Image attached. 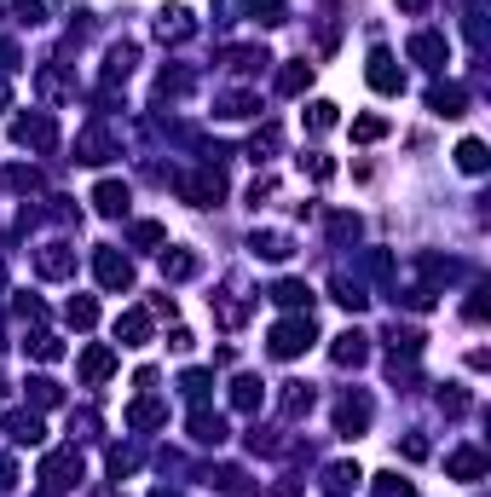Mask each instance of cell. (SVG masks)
Segmentation results:
<instances>
[{
	"mask_svg": "<svg viewBox=\"0 0 491 497\" xmlns=\"http://www.w3.org/2000/svg\"><path fill=\"white\" fill-rule=\"evenodd\" d=\"M272 301H278V307H290V313H312V289L300 284V278H283V284L272 289Z\"/></svg>",
	"mask_w": 491,
	"mask_h": 497,
	"instance_id": "cell-22",
	"label": "cell"
},
{
	"mask_svg": "<svg viewBox=\"0 0 491 497\" xmlns=\"http://www.w3.org/2000/svg\"><path fill=\"white\" fill-rule=\"evenodd\" d=\"M180 93H191V75H185V70H162V82H156V99H180Z\"/></svg>",
	"mask_w": 491,
	"mask_h": 497,
	"instance_id": "cell-40",
	"label": "cell"
},
{
	"mask_svg": "<svg viewBox=\"0 0 491 497\" xmlns=\"http://www.w3.org/2000/svg\"><path fill=\"white\" fill-rule=\"evenodd\" d=\"M272 191H278V185H272V180H255V185H249V203H255V209H260V203H266V197H272Z\"/></svg>",
	"mask_w": 491,
	"mask_h": 497,
	"instance_id": "cell-49",
	"label": "cell"
},
{
	"mask_svg": "<svg viewBox=\"0 0 491 497\" xmlns=\"http://www.w3.org/2000/svg\"><path fill=\"white\" fill-rule=\"evenodd\" d=\"M29 399H35V411H53V405H64V387L53 376H29Z\"/></svg>",
	"mask_w": 491,
	"mask_h": 497,
	"instance_id": "cell-29",
	"label": "cell"
},
{
	"mask_svg": "<svg viewBox=\"0 0 491 497\" xmlns=\"http://www.w3.org/2000/svg\"><path fill=\"white\" fill-rule=\"evenodd\" d=\"M463 104H468V93L457 87V82H446V87H427V111H434V116H463Z\"/></svg>",
	"mask_w": 491,
	"mask_h": 497,
	"instance_id": "cell-19",
	"label": "cell"
},
{
	"mask_svg": "<svg viewBox=\"0 0 491 497\" xmlns=\"http://www.w3.org/2000/svg\"><path fill=\"white\" fill-rule=\"evenodd\" d=\"M0 289H6V272H0Z\"/></svg>",
	"mask_w": 491,
	"mask_h": 497,
	"instance_id": "cell-57",
	"label": "cell"
},
{
	"mask_svg": "<svg viewBox=\"0 0 491 497\" xmlns=\"http://www.w3.org/2000/svg\"><path fill=\"white\" fill-rule=\"evenodd\" d=\"M439 411L463 416V411H468V394H463V387H446V394H439Z\"/></svg>",
	"mask_w": 491,
	"mask_h": 497,
	"instance_id": "cell-46",
	"label": "cell"
},
{
	"mask_svg": "<svg viewBox=\"0 0 491 497\" xmlns=\"http://www.w3.org/2000/svg\"><path fill=\"white\" fill-rule=\"evenodd\" d=\"M191 440H197V445H226V440H231L226 416L209 411V405H197V411H191Z\"/></svg>",
	"mask_w": 491,
	"mask_h": 497,
	"instance_id": "cell-9",
	"label": "cell"
},
{
	"mask_svg": "<svg viewBox=\"0 0 491 497\" xmlns=\"http://www.w3.org/2000/svg\"><path fill=\"white\" fill-rule=\"evenodd\" d=\"M0 185H6V191H18V197H35L41 191V174H35V168H6Z\"/></svg>",
	"mask_w": 491,
	"mask_h": 497,
	"instance_id": "cell-35",
	"label": "cell"
},
{
	"mask_svg": "<svg viewBox=\"0 0 491 497\" xmlns=\"http://www.w3.org/2000/svg\"><path fill=\"white\" fill-rule=\"evenodd\" d=\"M260 111V99H249V93H226V99L214 104V116H226V122H243V116H255Z\"/></svg>",
	"mask_w": 491,
	"mask_h": 497,
	"instance_id": "cell-30",
	"label": "cell"
},
{
	"mask_svg": "<svg viewBox=\"0 0 491 497\" xmlns=\"http://www.w3.org/2000/svg\"><path fill=\"white\" fill-rule=\"evenodd\" d=\"M162 416H168V405H162V399H133V405H128V428H156V423H162Z\"/></svg>",
	"mask_w": 491,
	"mask_h": 497,
	"instance_id": "cell-26",
	"label": "cell"
},
{
	"mask_svg": "<svg viewBox=\"0 0 491 497\" xmlns=\"http://www.w3.org/2000/svg\"><path fill=\"white\" fill-rule=\"evenodd\" d=\"M249 255L255 260H290L295 243H290V231H255V238H249Z\"/></svg>",
	"mask_w": 491,
	"mask_h": 497,
	"instance_id": "cell-14",
	"label": "cell"
},
{
	"mask_svg": "<svg viewBox=\"0 0 491 497\" xmlns=\"http://www.w3.org/2000/svg\"><path fill=\"white\" fill-rule=\"evenodd\" d=\"M110 376H116V353H110V347H87V353H82V382L99 387V382H110Z\"/></svg>",
	"mask_w": 491,
	"mask_h": 497,
	"instance_id": "cell-15",
	"label": "cell"
},
{
	"mask_svg": "<svg viewBox=\"0 0 491 497\" xmlns=\"http://www.w3.org/2000/svg\"><path fill=\"white\" fill-rule=\"evenodd\" d=\"M93 209H99L104 220H116V214H128V185H122V180H104L99 191H93Z\"/></svg>",
	"mask_w": 491,
	"mask_h": 497,
	"instance_id": "cell-17",
	"label": "cell"
},
{
	"mask_svg": "<svg viewBox=\"0 0 491 497\" xmlns=\"http://www.w3.org/2000/svg\"><path fill=\"white\" fill-rule=\"evenodd\" d=\"M133 469H139V457H133V452H122V445H116V452H110V474L122 480V474H133Z\"/></svg>",
	"mask_w": 491,
	"mask_h": 497,
	"instance_id": "cell-47",
	"label": "cell"
},
{
	"mask_svg": "<svg viewBox=\"0 0 491 497\" xmlns=\"http://www.w3.org/2000/svg\"><path fill=\"white\" fill-rule=\"evenodd\" d=\"M300 168H307L312 180H336V162H329V157H319V151H312V157H300Z\"/></svg>",
	"mask_w": 491,
	"mask_h": 497,
	"instance_id": "cell-45",
	"label": "cell"
},
{
	"mask_svg": "<svg viewBox=\"0 0 491 497\" xmlns=\"http://www.w3.org/2000/svg\"><path fill=\"white\" fill-rule=\"evenodd\" d=\"M358 480H364L358 463H329L319 486H324V497H353V492H358Z\"/></svg>",
	"mask_w": 491,
	"mask_h": 497,
	"instance_id": "cell-11",
	"label": "cell"
},
{
	"mask_svg": "<svg viewBox=\"0 0 491 497\" xmlns=\"http://www.w3.org/2000/svg\"><path fill=\"white\" fill-rule=\"evenodd\" d=\"M243 6L255 12L260 24H283V18H290V0H243Z\"/></svg>",
	"mask_w": 491,
	"mask_h": 497,
	"instance_id": "cell-39",
	"label": "cell"
},
{
	"mask_svg": "<svg viewBox=\"0 0 491 497\" xmlns=\"http://www.w3.org/2000/svg\"><path fill=\"white\" fill-rule=\"evenodd\" d=\"M151 497H180V492H168V486H156V492H151Z\"/></svg>",
	"mask_w": 491,
	"mask_h": 497,
	"instance_id": "cell-56",
	"label": "cell"
},
{
	"mask_svg": "<svg viewBox=\"0 0 491 497\" xmlns=\"http://www.w3.org/2000/svg\"><path fill=\"white\" fill-rule=\"evenodd\" d=\"M6 18L18 24V29H41V24H46V6H41V0H12Z\"/></svg>",
	"mask_w": 491,
	"mask_h": 497,
	"instance_id": "cell-32",
	"label": "cell"
},
{
	"mask_svg": "<svg viewBox=\"0 0 491 497\" xmlns=\"http://www.w3.org/2000/svg\"><path fill=\"white\" fill-rule=\"evenodd\" d=\"M93 278H99L110 295H122V289H133V260L116 255V248H99V255H93Z\"/></svg>",
	"mask_w": 491,
	"mask_h": 497,
	"instance_id": "cell-5",
	"label": "cell"
},
{
	"mask_svg": "<svg viewBox=\"0 0 491 497\" xmlns=\"http://www.w3.org/2000/svg\"><path fill=\"white\" fill-rule=\"evenodd\" d=\"M64 318L75 324V330H93V324H99V301H93V295H70Z\"/></svg>",
	"mask_w": 491,
	"mask_h": 497,
	"instance_id": "cell-31",
	"label": "cell"
},
{
	"mask_svg": "<svg viewBox=\"0 0 491 497\" xmlns=\"http://www.w3.org/2000/svg\"><path fill=\"white\" fill-rule=\"evenodd\" d=\"M0 394H6V376H0Z\"/></svg>",
	"mask_w": 491,
	"mask_h": 497,
	"instance_id": "cell-58",
	"label": "cell"
},
{
	"mask_svg": "<svg viewBox=\"0 0 491 497\" xmlns=\"http://www.w3.org/2000/svg\"><path fill=\"white\" fill-rule=\"evenodd\" d=\"M364 428H370V399H364V394H341L336 399V434L353 440V434H364Z\"/></svg>",
	"mask_w": 491,
	"mask_h": 497,
	"instance_id": "cell-7",
	"label": "cell"
},
{
	"mask_svg": "<svg viewBox=\"0 0 491 497\" xmlns=\"http://www.w3.org/2000/svg\"><path fill=\"white\" fill-rule=\"evenodd\" d=\"M24 347H29V353H35V359H41V365H58V359H64V341H58L53 330H35V336H29V341H24Z\"/></svg>",
	"mask_w": 491,
	"mask_h": 497,
	"instance_id": "cell-28",
	"label": "cell"
},
{
	"mask_svg": "<svg viewBox=\"0 0 491 497\" xmlns=\"http://www.w3.org/2000/svg\"><path fill=\"white\" fill-rule=\"evenodd\" d=\"M6 70H18V46L0 41V75H6Z\"/></svg>",
	"mask_w": 491,
	"mask_h": 497,
	"instance_id": "cell-51",
	"label": "cell"
},
{
	"mask_svg": "<svg viewBox=\"0 0 491 497\" xmlns=\"http://www.w3.org/2000/svg\"><path fill=\"white\" fill-rule=\"evenodd\" d=\"M226 64L249 75V70H266L272 58H266V46H231V53H226Z\"/></svg>",
	"mask_w": 491,
	"mask_h": 497,
	"instance_id": "cell-34",
	"label": "cell"
},
{
	"mask_svg": "<svg viewBox=\"0 0 491 497\" xmlns=\"http://www.w3.org/2000/svg\"><path fill=\"white\" fill-rule=\"evenodd\" d=\"M382 133H388V122H382V116H358V122H353V139H358V145H376Z\"/></svg>",
	"mask_w": 491,
	"mask_h": 497,
	"instance_id": "cell-41",
	"label": "cell"
},
{
	"mask_svg": "<svg viewBox=\"0 0 491 497\" xmlns=\"http://www.w3.org/2000/svg\"><path fill=\"white\" fill-rule=\"evenodd\" d=\"M457 168H463V174H486V145L480 139H463V145H457Z\"/></svg>",
	"mask_w": 491,
	"mask_h": 497,
	"instance_id": "cell-36",
	"label": "cell"
},
{
	"mask_svg": "<svg viewBox=\"0 0 491 497\" xmlns=\"http://www.w3.org/2000/svg\"><path fill=\"white\" fill-rule=\"evenodd\" d=\"M168 347H173V353H191L197 341H191V330H173V336H168Z\"/></svg>",
	"mask_w": 491,
	"mask_h": 497,
	"instance_id": "cell-53",
	"label": "cell"
},
{
	"mask_svg": "<svg viewBox=\"0 0 491 497\" xmlns=\"http://www.w3.org/2000/svg\"><path fill=\"white\" fill-rule=\"evenodd\" d=\"M6 434H12V440H18V445H41V411H6Z\"/></svg>",
	"mask_w": 491,
	"mask_h": 497,
	"instance_id": "cell-18",
	"label": "cell"
},
{
	"mask_svg": "<svg viewBox=\"0 0 491 497\" xmlns=\"http://www.w3.org/2000/svg\"><path fill=\"white\" fill-rule=\"evenodd\" d=\"M116 341H122V347H145V341H151V313H145V307H128V313L116 318Z\"/></svg>",
	"mask_w": 491,
	"mask_h": 497,
	"instance_id": "cell-13",
	"label": "cell"
},
{
	"mask_svg": "<svg viewBox=\"0 0 491 497\" xmlns=\"http://www.w3.org/2000/svg\"><path fill=\"white\" fill-rule=\"evenodd\" d=\"M41 480H46V492H70V486H82V452H75V445L53 452V457L41 463Z\"/></svg>",
	"mask_w": 491,
	"mask_h": 497,
	"instance_id": "cell-3",
	"label": "cell"
},
{
	"mask_svg": "<svg viewBox=\"0 0 491 497\" xmlns=\"http://www.w3.org/2000/svg\"><path fill=\"white\" fill-rule=\"evenodd\" d=\"M329 238H336V243L358 238V220H353V214H329Z\"/></svg>",
	"mask_w": 491,
	"mask_h": 497,
	"instance_id": "cell-44",
	"label": "cell"
},
{
	"mask_svg": "<svg viewBox=\"0 0 491 497\" xmlns=\"http://www.w3.org/2000/svg\"><path fill=\"white\" fill-rule=\"evenodd\" d=\"M162 278H168V284L197 278V255H191V248H168V255H162Z\"/></svg>",
	"mask_w": 491,
	"mask_h": 497,
	"instance_id": "cell-24",
	"label": "cell"
},
{
	"mask_svg": "<svg viewBox=\"0 0 491 497\" xmlns=\"http://www.w3.org/2000/svg\"><path fill=\"white\" fill-rule=\"evenodd\" d=\"M307 82H312V64H283V70H278V93H283V99L307 93Z\"/></svg>",
	"mask_w": 491,
	"mask_h": 497,
	"instance_id": "cell-33",
	"label": "cell"
},
{
	"mask_svg": "<svg viewBox=\"0 0 491 497\" xmlns=\"http://www.w3.org/2000/svg\"><path fill=\"white\" fill-rule=\"evenodd\" d=\"M312 336H319L312 330V313H290L283 324H272L266 341H272V359H300V353L312 347Z\"/></svg>",
	"mask_w": 491,
	"mask_h": 497,
	"instance_id": "cell-1",
	"label": "cell"
},
{
	"mask_svg": "<svg viewBox=\"0 0 491 497\" xmlns=\"http://www.w3.org/2000/svg\"><path fill=\"white\" fill-rule=\"evenodd\" d=\"M272 151H278V128H260L255 139H249V157H255V162H266Z\"/></svg>",
	"mask_w": 491,
	"mask_h": 497,
	"instance_id": "cell-42",
	"label": "cell"
},
{
	"mask_svg": "<svg viewBox=\"0 0 491 497\" xmlns=\"http://www.w3.org/2000/svg\"><path fill=\"white\" fill-rule=\"evenodd\" d=\"M278 405H283V416L295 423V416L312 411V387H307V382H283V399H278Z\"/></svg>",
	"mask_w": 491,
	"mask_h": 497,
	"instance_id": "cell-27",
	"label": "cell"
},
{
	"mask_svg": "<svg viewBox=\"0 0 491 497\" xmlns=\"http://www.w3.org/2000/svg\"><path fill=\"white\" fill-rule=\"evenodd\" d=\"M6 104H12V87H6V82H0V111H6Z\"/></svg>",
	"mask_w": 491,
	"mask_h": 497,
	"instance_id": "cell-55",
	"label": "cell"
},
{
	"mask_svg": "<svg viewBox=\"0 0 491 497\" xmlns=\"http://www.w3.org/2000/svg\"><path fill=\"white\" fill-rule=\"evenodd\" d=\"M209 382H214L209 370H185V376H180V394L191 399V405H202V399H209Z\"/></svg>",
	"mask_w": 491,
	"mask_h": 497,
	"instance_id": "cell-37",
	"label": "cell"
},
{
	"mask_svg": "<svg viewBox=\"0 0 491 497\" xmlns=\"http://www.w3.org/2000/svg\"><path fill=\"white\" fill-rule=\"evenodd\" d=\"M0 336H6V330H0ZM0 347H6V341H0Z\"/></svg>",
	"mask_w": 491,
	"mask_h": 497,
	"instance_id": "cell-59",
	"label": "cell"
},
{
	"mask_svg": "<svg viewBox=\"0 0 491 497\" xmlns=\"http://www.w3.org/2000/svg\"><path fill=\"white\" fill-rule=\"evenodd\" d=\"M180 197L191 209H214L220 197H226V174H220V168H197V174L180 180Z\"/></svg>",
	"mask_w": 491,
	"mask_h": 497,
	"instance_id": "cell-2",
	"label": "cell"
},
{
	"mask_svg": "<svg viewBox=\"0 0 491 497\" xmlns=\"http://www.w3.org/2000/svg\"><path fill=\"white\" fill-rule=\"evenodd\" d=\"M307 128H312V133H329V128H336V104H329V99H312V104H307Z\"/></svg>",
	"mask_w": 491,
	"mask_h": 497,
	"instance_id": "cell-38",
	"label": "cell"
},
{
	"mask_svg": "<svg viewBox=\"0 0 491 497\" xmlns=\"http://www.w3.org/2000/svg\"><path fill=\"white\" fill-rule=\"evenodd\" d=\"M410 58H417V64H427V70H446L451 46H446V35H434V29H422V35H410Z\"/></svg>",
	"mask_w": 491,
	"mask_h": 497,
	"instance_id": "cell-10",
	"label": "cell"
},
{
	"mask_svg": "<svg viewBox=\"0 0 491 497\" xmlns=\"http://www.w3.org/2000/svg\"><path fill=\"white\" fill-rule=\"evenodd\" d=\"M329 359H336L341 370H347V365H364V359H370V336H364V330L336 336V341H329Z\"/></svg>",
	"mask_w": 491,
	"mask_h": 497,
	"instance_id": "cell-12",
	"label": "cell"
},
{
	"mask_svg": "<svg viewBox=\"0 0 491 497\" xmlns=\"http://www.w3.org/2000/svg\"><path fill=\"white\" fill-rule=\"evenodd\" d=\"M75 157H82V162H110V157H116V139H110L104 128H87L82 139H75Z\"/></svg>",
	"mask_w": 491,
	"mask_h": 497,
	"instance_id": "cell-16",
	"label": "cell"
},
{
	"mask_svg": "<svg viewBox=\"0 0 491 497\" xmlns=\"http://www.w3.org/2000/svg\"><path fill=\"white\" fill-rule=\"evenodd\" d=\"M128 238H133L139 248H156V243H162V238H168V231H162V226H156V220H139V226L128 231Z\"/></svg>",
	"mask_w": 491,
	"mask_h": 497,
	"instance_id": "cell-43",
	"label": "cell"
},
{
	"mask_svg": "<svg viewBox=\"0 0 491 497\" xmlns=\"http://www.w3.org/2000/svg\"><path fill=\"white\" fill-rule=\"evenodd\" d=\"M12 139H18V145H35V151H53L58 145V122L46 111H29V116L12 122Z\"/></svg>",
	"mask_w": 491,
	"mask_h": 497,
	"instance_id": "cell-6",
	"label": "cell"
},
{
	"mask_svg": "<svg viewBox=\"0 0 491 497\" xmlns=\"http://www.w3.org/2000/svg\"><path fill=\"white\" fill-rule=\"evenodd\" d=\"M220 486H226L231 497H243V492H249V474H243V469H220Z\"/></svg>",
	"mask_w": 491,
	"mask_h": 497,
	"instance_id": "cell-48",
	"label": "cell"
},
{
	"mask_svg": "<svg viewBox=\"0 0 491 497\" xmlns=\"http://www.w3.org/2000/svg\"><path fill=\"white\" fill-rule=\"evenodd\" d=\"M399 6H405V12H427V0H399Z\"/></svg>",
	"mask_w": 491,
	"mask_h": 497,
	"instance_id": "cell-54",
	"label": "cell"
},
{
	"mask_svg": "<svg viewBox=\"0 0 491 497\" xmlns=\"http://www.w3.org/2000/svg\"><path fill=\"white\" fill-rule=\"evenodd\" d=\"M35 272H41V278H53V284H58V278H70V272H75V248H70V243H41Z\"/></svg>",
	"mask_w": 491,
	"mask_h": 497,
	"instance_id": "cell-8",
	"label": "cell"
},
{
	"mask_svg": "<svg viewBox=\"0 0 491 497\" xmlns=\"http://www.w3.org/2000/svg\"><path fill=\"white\" fill-rule=\"evenodd\" d=\"M191 12H185V6H162V12H156V35H162V41H185V35H191Z\"/></svg>",
	"mask_w": 491,
	"mask_h": 497,
	"instance_id": "cell-20",
	"label": "cell"
},
{
	"mask_svg": "<svg viewBox=\"0 0 491 497\" xmlns=\"http://www.w3.org/2000/svg\"><path fill=\"white\" fill-rule=\"evenodd\" d=\"M329 295H336V301L347 307V313H364V307H370V295H364V284H358V278H347V272H336V278H329Z\"/></svg>",
	"mask_w": 491,
	"mask_h": 497,
	"instance_id": "cell-21",
	"label": "cell"
},
{
	"mask_svg": "<svg viewBox=\"0 0 491 497\" xmlns=\"http://www.w3.org/2000/svg\"><path fill=\"white\" fill-rule=\"evenodd\" d=\"M12 480H18V463H12V457H0V492H12Z\"/></svg>",
	"mask_w": 491,
	"mask_h": 497,
	"instance_id": "cell-52",
	"label": "cell"
},
{
	"mask_svg": "<svg viewBox=\"0 0 491 497\" xmlns=\"http://www.w3.org/2000/svg\"><path fill=\"white\" fill-rule=\"evenodd\" d=\"M405 457H410V463L427 457V440H422V434H410V440H405Z\"/></svg>",
	"mask_w": 491,
	"mask_h": 497,
	"instance_id": "cell-50",
	"label": "cell"
},
{
	"mask_svg": "<svg viewBox=\"0 0 491 497\" xmlns=\"http://www.w3.org/2000/svg\"><path fill=\"white\" fill-rule=\"evenodd\" d=\"M446 474H457V480H480V474H486V457L474 452V445H463V452L446 457Z\"/></svg>",
	"mask_w": 491,
	"mask_h": 497,
	"instance_id": "cell-23",
	"label": "cell"
},
{
	"mask_svg": "<svg viewBox=\"0 0 491 497\" xmlns=\"http://www.w3.org/2000/svg\"><path fill=\"white\" fill-rule=\"evenodd\" d=\"M364 75H370V87L382 93V99H399V93H405V70H399V58H393L388 46H376V53H370Z\"/></svg>",
	"mask_w": 491,
	"mask_h": 497,
	"instance_id": "cell-4",
	"label": "cell"
},
{
	"mask_svg": "<svg viewBox=\"0 0 491 497\" xmlns=\"http://www.w3.org/2000/svg\"><path fill=\"white\" fill-rule=\"evenodd\" d=\"M260 399H266L260 376H231V405L237 411H260Z\"/></svg>",
	"mask_w": 491,
	"mask_h": 497,
	"instance_id": "cell-25",
	"label": "cell"
}]
</instances>
